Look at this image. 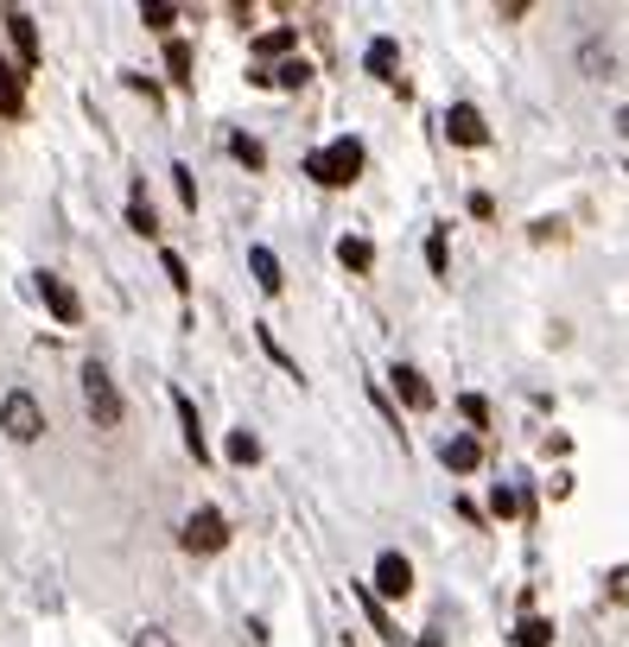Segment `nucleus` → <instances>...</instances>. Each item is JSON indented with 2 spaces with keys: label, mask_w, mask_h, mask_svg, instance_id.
<instances>
[{
  "label": "nucleus",
  "mask_w": 629,
  "mask_h": 647,
  "mask_svg": "<svg viewBox=\"0 0 629 647\" xmlns=\"http://www.w3.org/2000/svg\"><path fill=\"white\" fill-rule=\"evenodd\" d=\"M166 71L179 76V83L191 76V45H185V38H172V45H166Z\"/></svg>",
  "instance_id": "nucleus-28"
},
{
  "label": "nucleus",
  "mask_w": 629,
  "mask_h": 647,
  "mask_svg": "<svg viewBox=\"0 0 629 647\" xmlns=\"http://www.w3.org/2000/svg\"><path fill=\"white\" fill-rule=\"evenodd\" d=\"M249 273H255L261 292H280V260H274V248H249Z\"/></svg>",
  "instance_id": "nucleus-17"
},
{
  "label": "nucleus",
  "mask_w": 629,
  "mask_h": 647,
  "mask_svg": "<svg viewBox=\"0 0 629 647\" xmlns=\"http://www.w3.org/2000/svg\"><path fill=\"white\" fill-rule=\"evenodd\" d=\"M388 381H395V400H401V406H413V413H420V406H433V381H426L413 362H395V368H388Z\"/></svg>",
  "instance_id": "nucleus-9"
},
{
  "label": "nucleus",
  "mask_w": 629,
  "mask_h": 647,
  "mask_svg": "<svg viewBox=\"0 0 629 647\" xmlns=\"http://www.w3.org/2000/svg\"><path fill=\"white\" fill-rule=\"evenodd\" d=\"M0 431H7L13 444H38V438H45V406H38V394L7 388V394H0Z\"/></svg>",
  "instance_id": "nucleus-3"
},
{
  "label": "nucleus",
  "mask_w": 629,
  "mask_h": 647,
  "mask_svg": "<svg viewBox=\"0 0 629 647\" xmlns=\"http://www.w3.org/2000/svg\"><path fill=\"white\" fill-rule=\"evenodd\" d=\"M617 134L629 141V108H617Z\"/></svg>",
  "instance_id": "nucleus-32"
},
{
  "label": "nucleus",
  "mask_w": 629,
  "mask_h": 647,
  "mask_svg": "<svg viewBox=\"0 0 629 647\" xmlns=\"http://www.w3.org/2000/svg\"><path fill=\"white\" fill-rule=\"evenodd\" d=\"M458 413H464V426H471V431L489 426V400H483V394H464V400H458Z\"/></svg>",
  "instance_id": "nucleus-26"
},
{
  "label": "nucleus",
  "mask_w": 629,
  "mask_h": 647,
  "mask_svg": "<svg viewBox=\"0 0 629 647\" xmlns=\"http://www.w3.org/2000/svg\"><path fill=\"white\" fill-rule=\"evenodd\" d=\"M185 552H197V559H210V552H222L229 546V521H222V508H191L185 521Z\"/></svg>",
  "instance_id": "nucleus-4"
},
{
  "label": "nucleus",
  "mask_w": 629,
  "mask_h": 647,
  "mask_svg": "<svg viewBox=\"0 0 629 647\" xmlns=\"http://www.w3.org/2000/svg\"><path fill=\"white\" fill-rule=\"evenodd\" d=\"M356 597H363V610H370L375 635H382V642H401V628H395V622H388V615H382V603H375V590H370V584H363V590H356Z\"/></svg>",
  "instance_id": "nucleus-24"
},
{
  "label": "nucleus",
  "mask_w": 629,
  "mask_h": 647,
  "mask_svg": "<svg viewBox=\"0 0 629 647\" xmlns=\"http://www.w3.org/2000/svg\"><path fill=\"white\" fill-rule=\"evenodd\" d=\"M363 64H370V76H382V83H395V89H401V45H395V38H370Z\"/></svg>",
  "instance_id": "nucleus-13"
},
{
  "label": "nucleus",
  "mask_w": 629,
  "mask_h": 647,
  "mask_svg": "<svg viewBox=\"0 0 629 647\" xmlns=\"http://www.w3.org/2000/svg\"><path fill=\"white\" fill-rule=\"evenodd\" d=\"M363 159H370V152H363V141H350V134H343V141L318 146V152L305 159V179H318V184H331V191H343V184L363 179Z\"/></svg>",
  "instance_id": "nucleus-1"
},
{
  "label": "nucleus",
  "mask_w": 629,
  "mask_h": 647,
  "mask_svg": "<svg viewBox=\"0 0 629 647\" xmlns=\"http://www.w3.org/2000/svg\"><path fill=\"white\" fill-rule=\"evenodd\" d=\"M159 267H166V280H172V286H179V292H191V273H185V260H179V254H172V248L159 254Z\"/></svg>",
  "instance_id": "nucleus-29"
},
{
  "label": "nucleus",
  "mask_w": 629,
  "mask_h": 647,
  "mask_svg": "<svg viewBox=\"0 0 629 647\" xmlns=\"http://www.w3.org/2000/svg\"><path fill=\"white\" fill-rule=\"evenodd\" d=\"M172 413H179V426H185V451L197 464H210V438H204V419H197V406H191L185 388H172Z\"/></svg>",
  "instance_id": "nucleus-10"
},
{
  "label": "nucleus",
  "mask_w": 629,
  "mask_h": 647,
  "mask_svg": "<svg viewBox=\"0 0 629 647\" xmlns=\"http://www.w3.org/2000/svg\"><path fill=\"white\" fill-rule=\"evenodd\" d=\"M0 114L7 121L26 114V76H20V64H7V58H0Z\"/></svg>",
  "instance_id": "nucleus-14"
},
{
  "label": "nucleus",
  "mask_w": 629,
  "mask_h": 647,
  "mask_svg": "<svg viewBox=\"0 0 629 647\" xmlns=\"http://www.w3.org/2000/svg\"><path fill=\"white\" fill-rule=\"evenodd\" d=\"M489 514H503V521H516V514H534V496H521L516 483H496V496H489Z\"/></svg>",
  "instance_id": "nucleus-16"
},
{
  "label": "nucleus",
  "mask_w": 629,
  "mask_h": 647,
  "mask_svg": "<svg viewBox=\"0 0 629 647\" xmlns=\"http://www.w3.org/2000/svg\"><path fill=\"white\" fill-rule=\"evenodd\" d=\"M229 464H261V438L255 431H229Z\"/></svg>",
  "instance_id": "nucleus-23"
},
{
  "label": "nucleus",
  "mask_w": 629,
  "mask_h": 647,
  "mask_svg": "<svg viewBox=\"0 0 629 647\" xmlns=\"http://www.w3.org/2000/svg\"><path fill=\"white\" fill-rule=\"evenodd\" d=\"M83 413L96 419L102 431L121 426V388H114V375H109V362H83Z\"/></svg>",
  "instance_id": "nucleus-2"
},
{
  "label": "nucleus",
  "mask_w": 629,
  "mask_h": 647,
  "mask_svg": "<svg viewBox=\"0 0 629 647\" xmlns=\"http://www.w3.org/2000/svg\"><path fill=\"white\" fill-rule=\"evenodd\" d=\"M375 590H382V597H408L413 590L408 552H382V559H375Z\"/></svg>",
  "instance_id": "nucleus-11"
},
{
  "label": "nucleus",
  "mask_w": 629,
  "mask_h": 647,
  "mask_svg": "<svg viewBox=\"0 0 629 647\" xmlns=\"http://www.w3.org/2000/svg\"><path fill=\"white\" fill-rule=\"evenodd\" d=\"M229 152H235V159H242L249 172H261V166H267V152H261L255 134H229Z\"/></svg>",
  "instance_id": "nucleus-22"
},
{
  "label": "nucleus",
  "mask_w": 629,
  "mask_h": 647,
  "mask_svg": "<svg viewBox=\"0 0 629 647\" xmlns=\"http://www.w3.org/2000/svg\"><path fill=\"white\" fill-rule=\"evenodd\" d=\"M426 267H433V273H445V267H451V242H445V229H433V235H426Z\"/></svg>",
  "instance_id": "nucleus-27"
},
{
  "label": "nucleus",
  "mask_w": 629,
  "mask_h": 647,
  "mask_svg": "<svg viewBox=\"0 0 629 647\" xmlns=\"http://www.w3.org/2000/svg\"><path fill=\"white\" fill-rule=\"evenodd\" d=\"M293 45H299L293 26H274V33H261V38H255V51H261V58H293Z\"/></svg>",
  "instance_id": "nucleus-20"
},
{
  "label": "nucleus",
  "mask_w": 629,
  "mask_h": 647,
  "mask_svg": "<svg viewBox=\"0 0 629 647\" xmlns=\"http://www.w3.org/2000/svg\"><path fill=\"white\" fill-rule=\"evenodd\" d=\"M572 58H579V76H592V83H610V76H617V45H610L604 26H592V33L579 38Z\"/></svg>",
  "instance_id": "nucleus-5"
},
{
  "label": "nucleus",
  "mask_w": 629,
  "mask_h": 647,
  "mask_svg": "<svg viewBox=\"0 0 629 647\" xmlns=\"http://www.w3.org/2000/svg\"><path fill=\"white\" fill-rule=\"evenodd\" d=\"M33 280H38V298H45V312H51L58 324H76V318H83V298L71 292V280H58V273H33Z\"/></svg>",
  "instance_id": "nucleus-6"
},
{
  "label": "nucleus",
  "mask_w": 629,
  "mask_h": 647,
  "mask_svg": "<svg viewBox=\"0 0 629 647\" xmlns=\"http://www.w3.org/2000/svg\"><path fill=\"white\" fill-rule=\"evenodd\" d=\"M128 222H134V235H159L153 204H147V184H134V191H128Z\"/></svg>",
  "instance_id": "nucleus-18"
},
{
  "label": "nucleus",
  "mask_w": 629,
  "mask_h": 647,
  "mask_svg": "<svg viewBox=\"0 0 629 647\" xmlns=\"http://www.w3.org/2000/svg\"><path fill=\"white\" fill-rule=\"evenodd\" d=\"M0 26H7V38H13V51H20V71H38V26L33 13H0Z\"/></svg>",
  "instance_id": "nucleus-8"
},
{
  "label": "nucleus",
  "mask_w": 629,
  "mask_h": 647,
  "mask_svg": "<svg viewBox=\"0 0 629 647\" xmlns=\"http://www.w3.org/2000/svg\"><path fill=\"white\" fill-rule=\"evenodd\" d=\"M337 260H343L350 273H370V267H375V248L363 242V235H343V242H337Z\"/></svg>",
  "instance_id": "nucleus-19"
},
{
  "label": "nucleus",
  "mask_w": 629,
  "mask_h": 647,
  "mask_svg": "<svg viewBox=\"0 0 629 647\" xmlns=\"http://www.w3.org/2000/svg\"><path fill=\"white\" fill-rule=\"evenodd\" d=\"M516 642H521V647H547V642H554V622H547V615H521Z\"/></svg>",
  "instance_id": "nucleus-21"
},
{
  "label": "nucleus",
  "mask_w": 629,
  "mask_h": 647,
  "mask_svg": "<svg viewBox=\"0 0 629 647\" xmlns=\"http://www.w3.org/2000/svg\"><path fill=\"white\" fill-rule=\"evenodd\" d=\"M172 184H179V204L197 210V184H191V166H172Z\"/></svg>",
  "instance_id": "nucleus-30"
},
{
  "label": "nucleus",
  "mask_w": 629,
  "mask_h": 647,
  "mask_svg": "<svg viewBox=\"0 0 629 647\" xmlns=\"http://www.w3.org/2000/svg\"><path fill=\"white\" fill-rule=\"evenodd\" d=\"M445 141L451 146H483L489 141V127H483V114L471 102H451L445 108Z\"/></svg>",
  "instance_id": "nucleus-7"
},
{
  "label": "nucleus",
  "mask_w": 629,
  "mask_h": 647,
  "mask_svg": "<svg viewBox=\"0 0 629 647\" xmlns=\"http://www.w3.org/2000/svg\"><path fill=\"white\" fill-rule=\"evenodd\" d=\"M255 83L261 89H305V83H312V64H305V58H287L280 71H255Z\"/></svg>",
  "instance_id": "nucleus-15"
},
{
  "label": "nucleus",
  "mask_w": 629,
  "mask_h": 647,
  "mask_svg": "<svg viewBox=\"0 0 629 647\" xmlns=\"http://www.w3.org/2000/svg\"><path fill=\"white\" fill-rule=\"evenodd\" d=\"M134 647H179V642H172L166 628H141V635H134Z\"/></svg>",
  "instance_id": "nucleus-31"
},
{
  "label": "nucleus",
  "mask_w": 629,
  "mask_h": 647,
  "mask_svg": "<svg viewBox=\"0 0 629 647\" xmlns=\"http://www.w3.org/2000/svg\"><path fill=\"white\" fill-rule=\"evenodd\" d=\"M141 20H147L153 33H166V26H179V7H166V0H147V7H141Z\"/></svg>",
  "instance_id": "nucleus-25"
},
{
  "label": "nucleus",
  "mask_w": 629,
  "mask_h": 647,
  "mask_svg": "<svg viewBox=\"0 0 629 647\" xmlns=\"http://www.w3.org/2000/svg\"><path fill=\"white\" fill-rule=\"evenodd\" d=\"M439 464L451 469V476H471V469L483 464V444H477V431H458V438H451V444L439 451Z\"/></svg>",
  "instance_id": "nucleus-12"
},
{
  "label": "nucleus",
  "mask_w": 629,
  "mask_h": 647,
  "mask_svg": "<svg viewBox=\"0 0 629 647\" xmlns=\"http://www.w3.org/2000/svg\"><path fill=\"white\" fill-rule=\"evenodd\" d=\"M420 647H445V642H433V635H426V642H420Z\"/></svg>",
  "instance_id": "nucleus-33"
}]
</instances>
